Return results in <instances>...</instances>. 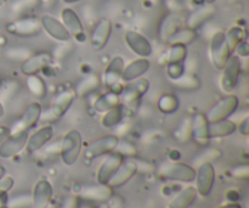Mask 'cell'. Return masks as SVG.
I'll use <instances>...</instances> for the list:
<instances>
[{
  "mask_svg": "<svg viewBox=\"0 0 249 208\" xmlns=\"http://www.w3.org/2000/svg\"><path fill=\"white\" fill-rule=\"evenodd\" d=\"M53 136V128L50 124L40 127L33 134L28 135V140L26 144V150L28 153H34L41 150Z\"/></svg>",
  "mask_w": 249,
  "mask_h": 208,
  "instance_id": "cb8c5ba5",
  "label": "cell"
},
{
  "mask_svg": "<svg viewBox=\"0 0 249 208\" xmlns=\"http://www.w3.org/2000/svg\"><path fill=\"white\" fill-rule=\"evenodd\" d=\"M80 197L89 201H96V202H106L113 195V189L109 188L107 184H99L96 185H88V187H83L79 191Z\"/></svg>",
  "mask_w": 249,
  "mask_h": 208,
  "instance_id": "4316f807",
  "label": "cell"
},
{
  "mask_svg": "<svg viewBox=\"0 0 249 208\" xmlns=\"http://www.w3.org/2000/svg\"><path fill=\"white\" fill-rule=\"evenodd\" d=\"M170 82L178 89L185 90V92H195V90L199 89V87H201V80H199V78L195 73L191 72L184 73L181 77L177 78L174 80H170Z\"/></svg>",
  "mask_w": 249,
  "mask_h": 208,
  "instance_id": "836d02e7",
  "label": "cell"
},
{
  "mask_svg": "<svg viewBox=\"0 0 249 208\" xmlns=\"http://www.w3.org/2000/svg\"><path fill=\"white\" fill-rule=\"evenodd\" d=\"M4 174H5V168H4V166L0 165V178H1Z\"/></svg>",
  "mask_w": 249,
  "mask_h": 208,
  "instance_id": "9f6ffc18",
  "label": "cell"
},
{
  "mask_svg": "<svg viewBox=\"0 0 249 208\" xmlns=\"http://www.w3.org/2000/svg\"><path fill=\"white\" fill-rule=\"evenodd\" d=\"M112 34V22L106 17H102L95 23L90 33V45L95 50H102L108 43Z\"/></svg>",
  "mask_w": 249,
  "mask_h": 208,
  "instance_id": "ac0fdd59",
  "label": "cell"
},
{
  "mask_svg": "<svg viewBox=\"0 0 249 208\" xmlns=\"http://www.w3.org/2000/svg\"><path fill=\"white\" fill-rule=\"evenodd\" d=\"M82 134L77 129H71L58 141V153L66 166H72L77 162L82 152Z\"/></svg>",
  "mask_w": 249,
  "mask_h": 208,
  "instance_id": "7a4b0ae2",
  "label": "cell"
},
{
  "mask_svg": "<svg viewBox=\"0 0 249 208\" xmlns=\"http://www.w3.org/2000/svg\"><path fill=\"white\" fill-rule=\"evenodd\" d=\"M61 22L70 33L71 38L73 37L74 40L78 41V43H84L85 39H87L84 26H83L82 19H80V17L78 16L74 10L71 9V7H63L61 10Z\"/></svg>",
  "mask_w": 249,
  "mask_h": 208,
  "instance_id": "4fadbf2b",
  "label": "cell"
},
{
  "mask_svg": "<svg viewBox=\"0 0 249 208\" xmlns=\"http://www.w3.org/2000/svg\"><path fill=\"white\" fill-rule=\"evenodd\" d=\"M12 187H14V179H12V177L4 174L0 178V190L9 192L12 189Z\"/></svg>",
  "mask_w": 249,
  "mask_h": 208,
  "instance_id": "7dc6e473",
  "label": "cell"
},
{
  "mask_svg": "<svg viewBox=\"0 0 249 208\" xmlns=\"http://www.w3.org/2000/svg\"><path fill=\"white\" fill-rule=\"evenodd\" d=\"M155 1H158V0H155Z\"/></svg>",
  "mask_w": 249,
  "mask_h": 208,
  "instance_id": "94428289",
  "label": "cell"
},
{
  "mask_svg": "<svg viewBox=\"0 0 249 208\" xmlns=\"http://www.w3.org/2000/svg\"><path fill=\"white\" fill-rule=\"evenodd\" d=\"M26 88L34 97L43 99L46 95V84L38 75L27 76Z\"/></svg>",
  "mask_w": 249,
  "mask_h": 208,
  "instance_id": "d590c367",
  "label": "cell"
},
{
  "mask_svg": "<svg viewBox=\"0 0 249 208\" xmlns=\"http://www.w3.org/2000/svg\"><path fill=\"white\" fill-rule=\"evenodd\" d=\"M0 208H9V207H7V205H4V206H1Z\"/></svg>",
  "mask_w": 249,
  "mask_h": 208,
  "instance_id": "91938a15",
  "label": "cell"
},
{
  "mask_svg": "<svg viewBox=\"0 0 249 208\" xmlns=\"http://www.w3.org/2000/svg\"><path fill=\"white\" fill-rule=\"evenodd\" d=\"M10 134V128H6V127H0V143L6 138Z\"/></svg>",
  "mask_w": 249,
  "mask_h": 208,
  "instance_id": "f907efd6",
  "label": "cell"
},
{
  "mask_svg": "<svg viewBox=\"0 0 249 208\" xmlns=\"http://www.w3.org/2000/svg\"><path fill=\"white\" fill-rule=\"evenodd\" d=\"M5 31L19 38H31L40 34L41 26L39 19L33 16H22L5 24Z\"/></svg>",
  "mask_w": 249,
  "mask_h": 208,
  "instance_id": "5b68a950",
  "label": "cell"
},
{
  "mask_svg": "<svg viewBox=\"0 0 249 208\" xmlns=\"http://www.w3.org/2000/svg\"><path fill=\"white\" fill-rule=\"evenodd\" d=\"M238 105H240V100L236 95H226L208 110V112L206 113L207 119H208V122H214L229 118L237 111Z\"/></svg>",
  "mask_w": 249,
  "mask_h": 208,
  "instance_id": "ba28073f",
  "label": "cell"
},
{
  "mask_svg": "<svg viewBox=\"0 0 249 208\" xmlns=\"http://www.w3.org/2000/svg\"><path fill=\"white\" fill-rule=\"evenodd\" d=\"M157 107L162 113H174V112H177L178 110H179L180 101L179 99H178V96H175L174 94L165 93V94L160 95V99H158Z\"/></svg>",
  "mask_w": 249,
  "mask_h": 208,
  "instance_id": "8d00e7d4",
  "label": "cell"
},
{
  "mask_svg": "<svg viewBox=\"0 0 249 208\" xmlns=\"http://www.w3.org/2000/svg\"><path fill=\"white\" fill-rule=\"evenodd\" d=\"M7 1H9V0H0V7H1L2 5H5V4H6Z\"/></svg>",
  "mask_w": 249,
  "mask_h": 208,
  "instance_id": "680465c9",
  "label": "cell"
},
{
  "mask_svg": "<svg viewBox=\"0 0 249 208\" xmlns=\"http://www.w3.org/2000/svg\"><path fill=\"white\" fill-rule=\"evenodd\" d=\"M38 0H16L14 2V9L17 10V11H24V10H28L31 7H33L34 5H36Z\"/></svg>",
  "mask_w": 249,
  "mask_h": 208,
  "instance_id": "ee69618b",
  "label": "cell"
},
{
  "mask_svg": "<svg viewBox=\"0 0 249 208\" xmlns=\"http://www.w3.org/2000/svg\"><path fill=\"white\" fill-rule=\"evenodd\" d=\"M197 197V191L195 187H186L180 190L174 199L168 204L167 208H189L195 202Z\"/></svg>",
  "mask_w": 249,
  "mask_h": 208,
  "instance_id": "83f0119b",
  "label": "cell"
},
{
  "mask_svg": "<svg viewBox=\"0 0 249 208\" xmlns=\"http://www.w3.org/2000/svg\"><path fill=\"white\" fill-rule=\"evenodd\" d=\"M223 75L220 79V87L223 92L231 93L238 84L241 73H242V63L237 55H231L229 57L228 62L225 63L223 68Z\"/></svg>",
  "mask_w": 249,
  "mask_h": 208,
  "instance_id": "9c48e42d",
  "label": "cell"
},
{
  "mask_svg": "<svg viewBox=\"0 0 249 208\" xmlns=\"http://www.w3.org/2000/svg\"><path fill=\"white\" fill-rule=\"evenodd\" d=\"M43 112V107L39 102H31L26 106L24 111L14 123V126L10 128V133H17V132H28L29 129L33 128L39 122Z\"/></svg>",
  "mask_w": 249,
  "mask_h": 208,
  "instance_id": "7c38bea8",
  "label": "cell"
},
{
  "mask_svg": "<svg viewBox=\"0 0 249 208\" xmlns=\"http://www.w3.org/2000/svg\"><path fill=\"white\" fill-rule=\"evenodd\" d=\"M60 208H79V197L77 195H70L65 197Z\"/></svg>",
  "mask_w": 249,
  "mask_h": 208,
  "instance_id": "f6af8a7d",
  "label": "cell"
},
{
  "mask_svg": "<svg viewBox=\"0 0 249 208\" xmlns=\"http://www.w3.org/2000/svg\"><path fill=\"white\" fill-rule=\"evenodd\" d=\"M218 208H242L238 202H228V204L223 205V206H219Z\"/></svg>",
  "mask_w": 249,
  "mask_h": 208,
  "instance_id": "816d5d0a",
  "label": "cell"
},
{
  "mask_svg": "<svg viewBox=\"0 0 249 208\" xmlns=\"http://www.w3.org/2000/svg\"><path fill=\"white\" fill-rule=\"evenodd\" d=\"M100 87V78L96 75H89L87 77L83 78L79 83H78L77 88L74 89L77 96H87V95L91 94L92 92Z\"/></svg>",
  "mask_w": 249,
  "mask_h": 208,
  "instance_id": "e575fe53",
  "label": "cell"
},
{
  "mask_svg": "<svg viewBox=\"0 0 249 208\" xmlns=\"http://www.w3.org/2000/svg\"><path fill=\"white\" fill-rule=\"evenodd\" d=\"M197 38V32L195 29L189 28L186 26H182L181 28L178 29L169 39H168V45H189L194 43L195 39Z\"/></svg>",
  "mask_w": 249,
  "mask_h": 208,
  "instance_id": "4dcf8cb0",
  "label": "cell"
},
{
  "mask_svg": "<svg viewBox=\"0 0 249 208\" xmlns=\"http://www.w3.org/2000/svg\"><path fill=\"white\" fill-rule=\"evenodd\" d=\"M123 161V156L119 155L116 151L106 155V158H105L104 162L100 165L99 170H97L96 172V182L99 183V184H107L108 180L111 179V177L114 174V172L118 170V167L122 165Z\"/></svg>",
  "mask_w": 249,
  "mask_h": 208,
  "instance_id": "7402d4cb",
  "label": "cell"
},
{
  "mask_svg": "<svg viewBox=\"0 0 249 208\" xmlns=\"http://www.w3.org/2000/svg\"><path fill=\"white\" fill-rule=\"evenodd\" d=\"M233 53H236L235 55H237L238 57H247L249 55V45L247 40H243L238 44L235 48Z\"/></svg>",
  "mask_w": 249,
  "mask_h": 208,
  "instance_id": "bcb514c9",
  "label": "cell"
},
{
  "mask_svg": "<svg viewBox=\"0 0 249 208\" xmlns=\"http://www.w3.org/2000/svg\"><path fill=\"white\" fill-rule=\"evenodd\" d=\"M209 138H224L231 135L236 131V124L229 118L220 119V121L209 122Z\"/></svg>",
  "mask_w": 249,
  "mask_h": 208,
  "instance_id": "f1b7e54d",
  "label": "cell"
},
{
  "mask_svg": "<svg viewBox=\"0 0 249 208\" xmlns=\"http://www.w3.org/2000/svg\"><path fill=\"white\" fill-rule=\"evenodd\" d=\"M124 111H125V109H124V106L122 104L112 107L111 110H108V111H106L105 113H102L101 121H100L101 122V126L107 129H111L119 126V124L123 122Z\"/></svg>",
  "mask_w": 249,
  "mask_h": 208,
  "instance_id": "f546056e",
  "label": "cell"
},
{
  "mask_svg": "<svg viewBox=\"0 0 249 208\" xmlns=\"http://www.w3.org/2000/svg\"><path fill=\"white\" fill-rule=\"evenodd\" d=\"M216 9L214 7L213 4H202L199 6H197L196 9L192 10L186 17H185L184 24L189 28L192 29H198L199 27L203 26L206 22H208L209 19H213L214 15H215Z\"/></svg>",
  "mask_w": 249,
  "mask_h": 208,
  "instance_id": "ffe728a7",
  "label": "cell"
},
{
  "mask_svg": "<svg viewBox=\"0 0 249 208\" xmlns=\"http://www.w3.org/2000/svg\"><path fill=\"white\" fill-rule=\"evenodd\" d=\"M4 114H5V107H4V104L1 102V100H0V118L4 117Z\"/></svg>",
  "mask_w": 249,
  "mask_h": 208,
  "instance_id": "f5cc1de1",
  "label": "cell"
},
{
  "mask_svg": "<svg viewBox=\"0 0 249 208\" xmlns=\"http://www.w3.org/2000/svg\"><path fill=\"white\" fill-rule=\"evenodd\" d=\"M174 138L179 143H186L191 139V117H184L174 132Z\"/></svg>",
  "mask_w": 249,
  "mask_h": 208,
  "instance_id": "f35d334b",
  "label": "cell"
},
{
  "mask_svg": "<svg viewBox=\"0 0 249 208\" xmlns=\"http://www.w3.org/2000/svg\"><path fill=\"white\" fill-rule=\"evenodd\" d=\"M78 1H82V0H63L65 4H74V2H78Z\"/></svg>",
  "mask_w": 249,
  "mask_h": 208,
  "instance_id": "11a10c76",
  "label": "cell"
},
{
  "mask_svg": "<svg viewBox=\"0 0 249 208\" xmlns=\"http://www.w3.org/2000/svg\"><path fill=\"white\" fill-rule=\"evenodd\" d=\"M148 88H150V83L147 79L142 77L138 78L124 85L123 90L119 94V102L123 105L124 109L136 111L140 106L142 96L147 93Z\"/></svg>",
  "mask_w": 249,
  "mask_h": 208,
  "instance_id": "277c9868",
  "label": "cell"
},
{
  "mask_svg": "<svg viewBox=\"0 0 249 208\" xmlns=\"http://www.w3.org/2000/svg\"><path fill=\"white\" fill-rule=\"evenodd\" d=\"M184 73H185L184 62L168 63L167 65V76L170 80H174L177 79V78L181 77Z\"/></svg>",
  "mask_w": 249,
  "mask_h": 208,
  "instance_id": "b9f144b4",
  "label": "cell"
},
{
  "mask_svg": "<svg viewBox=\"0 0 249 208\" xmlns=\"http://www.w3.org/2000/svg\"><path fill=\"white\" fill-rule=\"evenodd\" d=\"M124 41H125L126 46L139 57L147 58L148 56L152 55V44L145 36H142L139 32L126 31L124 34Z\"/></svg>",
  "mask_w": 249,
  "mask_h": 208,
  "instance_id": "e0dca14e",
  "label": "cell"
},
{
  "mask_svg": "<svg viewBox=\"0 0 249 208\" xmlns=\"http://www.w3.org/2000/svg\"><path fill=\"white\" fill-rule=\"evenodd\" d=\"M203 1H204V4H214L216 0H203Z\"/></svg>",
  "mask_w": 249,
  "mask_h": 208,
  "instance_id": "6f0895ef",
  "label": "cell"
},
{
  "mask_svg": "<svg viewBox=\"0 0 249 208\" xmlns=\"http://www.w3.org/2000/svg\"><path fill=\"white\" fill-rule=\"evenodd\" d=\"M28 132H17L10 133L4 140L0 143V157L11 158L21 152L26 148L28 140Z\"/></svg>",
  "mask_w": 249,
  "mask_h": 208,
  "instance_id": "5bb4252c",
  "label": "cell"
},
{
  "mask_svg": "<svg viewBox=\"0 0 249 208\" xmlns=\"http://www.w3.org/2000/svg\"><path fill=\"white\" fill-rule=\"evenodd\" d=\"M209 122L206 114L197 112L191 117V139L199 145H207L209 141Z\"/></svg>",
  "mask_w": 249,
  "mask_h": 208,
  "instance_id": "d4e9b609",
  "label": "cell"
},
{
  "mask_svg": "<svg viewBox=\"0 0 249 208\" xmlns=\"http://www.w3.org/2000/svg\"><path fill=\"white\" fill-rule=\"evenodd\" d=\"M39 22H40L41 29L45 31V33L49 37H51L53 40L61 41V43L70 41V33H68L67 29L65 28V26H63V23L60 19H57L56 17L51 16L49 14H44L39 19Z\"/></svg>",
  "mask_w": 249,
  "mask_h": 208,
  "instance_id": "2e32d148",
  "label": "cell"
},
{
  "mask_svg": "<svg viewBox=\"0 0 249 208\" xmlns=\"http://www.w3.org/2000/svg\"><path fill=\"white\" fill-rule=\"evenodd\" d=\"M231 174L237 179H247L249 177V167L248 165H240L231 170Z\"/></svg>",
  "mask_w": 249,
  "mask_h": 208,
  "instance_id": "7bdbcfd3",
  "label": "cell"
},
{
  "mask_svg": "<svg viewBox=\"0 0 249 208\" xmlns=\"http://www.w3.org/2000/svg\"><path fill=\"white\" fill-rule=\"evenodd\" d=\"M138 173V166H136V162L133 160V158H129V160H125L122 162V165L119 166L118 170L114 172V174L112 175L111 179L108 180L107 185L112 189H117V188H121L123 185H125L134 175Z\"/></svg>",
  "mask_w": 249,
  "mask_h": 208,
  "instance_id": "44dd1931",
  "label": "cell"
},
{
  "mask_svg": "<svg viewBox=\"0 0 249 208\" xmlns=\"http://www.w3.org/2000/svg\"><path fill=\"white\" fill-rule=\"evenodd\" d=\"M116 152H118L119 155L123 156L124 158L129 157V158H133L135 156H138V150H136L135 145L126 140H119L118 144H117V148H116Z\"/></svg>",
  "mask_w": 249,
  "mask_h": 208,
  "instance_id": "ab89813d",
  "label": "cell"
},
{
  "mask_svg": "<svg viewBox=\"0 0 249 208\" xmlns=\"http://www.w3.org/2000/svg\"><path fill=\"white\" fill-rule=\"evenodd\" d=\"M236 129H238V132H240L242 135L247 136L249 134V118L248 117H246V118L243 119L240 124H238V127H236Z\"/></svg>",
  "mask_w": 249,
  "mask_h": 208,
  "instance_id": "c3c4849f",
  "label": "cell"
},
{
  "mask_svg": "<svg viewBox=\"0 0 249 208\" xmlns=\"http://www.w3.org/2000/svg\"><path fill=\"white\" fill-rule=\"evenodd\" d=\"M187 56L186 46L184 45H169V48L162 54L160 62L163 65L175 62H184Z\"/></svg>",
  "mask_w": 249,
  "mask_h": 208,
  "instance_id": "1f68e13d",
  "label": "cell"
},
{
  "mask_svg": "<svg viewBox=\"0 0 249 208\" xmlns=\"http://www.w3.org/2000/svg\"><path fill=\"white\" fill-rule=\"evenodd\" d=\"M157 175L160 179L172 180V182L191 183L196 177V170L187 163L179 161L164 162L157 168Z\"/></svg>",
  "mask_w": 249,
  "mask_h": 208,
  "instance_id": "3957f363",
  "label": "cell"
},
{
  "mask_svg": "<svg viewBox=\"0 0 249 208\" xmlns=\"http://www.w3.org/2000/svg\"><path fill=\"white\" fill-rule=\"evenodd\" d=\"M119 95L113 92H106L100 95L94 102V110L99 113H105L106 111L111 110L112 107L119 105Z\"/></svg>",
  "mask_w": 249,
  "mask_h": 208,
  "instance_id": "d6a6232c",
  "label": "cell"
},
{
  "mask_svg": "<svg viewBox=\"0 0 249 208\" xmlns=\"http://www.w3.org/2000/svg\"><path fill=\"white\" fill-rule=\"evenodd\" d=\"M185 19H182L179 12L170 11L163 16L160 19V26H158V38L160 41L167 44L168 39L175 33L179 28H181L184 24Z\"/></svg>",
  "mask_w": 249,
  "mask_h": 208,
  "instance_id": "d6986e66",
  "label": "cell"
},
{
  "mask_svg": "<svg viewBox=\"0 0 249 208\" xmlns=\"http://www.w3.org/2000/svg\"><path fill=\"white\" fill-rule=\"evenodd\" d=\"M53 61V54L49 53V51H39V53L31 54L21 63V72L24 76L38 75L44 68L48 67Z\"/></svg>",
  "mask_w": 249,
  "mask_h": 208,
  "instance_id": "9a60e30c",
  "label": "cell"
},
{
  "mask_svg": "<svg viewBox=\"0 0 249 208\" xmlns=\"http://www.w3.org/2000/svg\"><path fill=\"white\" fill-rule=\"evenodd\" d=\"M196 189L197 195H201L202 197H207L211 195L213 190L214 182H215V170L213 165L209 161H204L199 165L198 170H196Z\"/></svg>",
  "mask_w": 249,
  "mask_h": 208,
  "instance_id": "8fae6325",
  "label": "cell"
},
{
  "mask_svg": "<svg viewBox=\"0 0 249 208\" xmlns=\"http://www.w3.org/2000/svg\"><path fill=\"white\" fill-rule=\"evenodd\" d=\"M209 53H211V60L214 67L221 71V68L228 62L229 57L232 55L224 32L218 31L212 36L211 43H209Z\"/></svg>",
  "mask_w": 249,
  "mask_h": 208,
  "instance_id": "8992f818",
  "label": "cell"
},
{
  "mask_svg": "<svg viewBox=\"0 0 249 208\" xmlns=\"http://www.w3.org/2000/svg\"><path fill=\"white\" fill-rule=\"evenodd\" d=\"M150 68V61L145 57H139L124 66L122 71V82L130 83L141 78Z\"/></svg>",
  "mask_w": 249,
  "mask_h": 208,
  "instance_id": "484cf974",
  "label": "cell"
},
{
  "mask_svg": "<svg viewBox=\"0 0 249 208\" xmlns=\"http://www.w3.org/2000/svg\"><path fill=\"white\" fill-rule=\"evenodd\" d=\"M225 39L228 41V45L230 48L231 53L233 54L236 46L241 43V41L246 40L247 39V31L246 28L241 26H232L231 28L228 29V32L225 33Z\"/></svg>",
  "mask_w": 249,
  "mask_h": 208,
  "instance_id": "74e56055",
  "label": "cell"
},
{
  "mask_svg": "<svg viewBox=\"0 0 249 208\" xmlns=\"http://www.w3.org/2000/svg\"><path fill=\"white\" fill-rule=\"evenodd\" d=\"M7 200H9V194H7V191H2V190H0V207L6 205Z\"/></svg>",
  "mask_w": 249,
  "mask_h": 208,
  "instance_id": "681fc988",
  "label": "cell"
},
{
  "mask_svg": "<svg viewBox=\"0 0 249 208\" xmlns=\"http://www.w3.org/2000/svg\"><path fill=\"white\" fill-rule=\"evenodd\" d=\"M7 207L9 208H29L32 207V196L31 195H17L7 200Z\"/></svg>",
  "mask_w": 249,
  "mask_h": 208,
  "instance_id": "60d3db41",
  "label": "cell"
},
{
  "mask_svg": "<svg viewBox=\"0 0 249 208\" xmlns=\"http://www.w3.org/2000/svg\"><path fill=\"white\" fill-rule=\"evenodd\" d=\"M53 185L46 179H39L34 184L32 192V207L33 208H49L53 200Z\"/></svg>",
  "mask_w": 249,
  "mask_h": 208,
  "instance_id": "603a6c76",
  "label": "cell"
},
{
  "mask_svg": "<svg viewBox=\"0 0 249 208\" xmlns=\"http://www.w3.org/2000/svg\"><path fill=\"white\" fill-rule=\"evenodd\" d=\"M95 208H111V207H109V205H107L106 202H100V204Z\"/></svg>",
  "mask_w": 249,
  "mask_h": 208,
  "instance_id": "db71d44e",
  "label": "cell"
},
{
  "mask_svg": "<svg viewBox=\"0 0 249 208\" xmlns=\"http://www.w3.org/2000/svg\"><path fill=\"white\" fill-rule=\"evenodd\" d=\"M125 62L124 58L121 56H114L109 63L107 65L106 70L102 75V82L108 88L109 92H113L116 94H121L123 90V82H122V71H123Z\"/></svg>",
  "mask_w": 249,
  "mask_h": 208,
  "instance_id": "52a82bcc",
  "label": "cell"
},
{
  "mask_svg": "<svg viewBox=\"0 0 249 208\" xmlns=\"http://www.w3.org/2000/svg\"><path fill=\"white\" fill-rule=\"evenodd\" d=\"M77 94H75L74 89H66L63 92L58 93L53 100L51 101L50 106L43 112L39 121L46 122V123H53V122H57L58 119L62 118L66 114V112L70 110L72 104L74 102Z\"/></svg>",
  "mask_w": 249,
  "mask_h": 208,
  "instance_id": "6da1fadb",
  "label": "cell"
},
{
  "mask_svg": "<svg viewBox=\"0 0 249 208\" xmlns=\"http://www.w3.org/2000/svg\"><path fill=\"white\" fill-rule=\"evenodd\" d=\"M118 141L119 138L114 134H106L104 136H100L87 146L84 150V157L87 160H94L100 156L108 155L116 150Z\"/></svg>",
  "mask_w": 249,
  "mask_h": 208,
  "instance_id": "30bf717a",
  "label": "cell"
}]
</instances>
